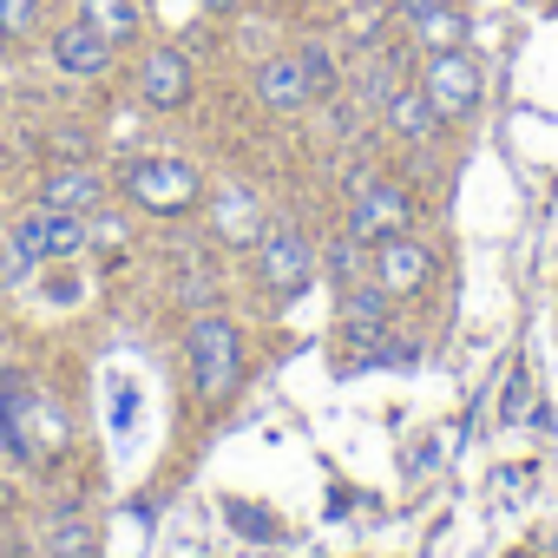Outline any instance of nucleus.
Here are the masks:
<instances>
[{
    "mask_svg": "<svg viewBox=\"0 0 558 558\" xmlns=\"http://www.w3.org/2000/svg\"><path fill=\"white\" fill-rule=\"evenodd\" d=\"M184 368H191V395L197 401H223L243 381V336L223 316H197L184 336Z\"/></svg>",
    "mask_w": 558,
    "mask_h": 558,
    "instance_id": "nucleus-1",
    "label": "nucleus"
},
{
    "mask_svg": "<svg viewBox=\"0 0 558 558\" xmlns=\"http://www.w3.org/2000/svg\"><path fill=\"white\" fill-rule=\"evenodd\" d=\"M119 191H125L132 210H145V217H184V210L204 204V178H197L184 158H138V165H125Z\"/></svg>",
    "mask_w": 558,
    "mask_h": 558,
    "instance_id": "nucleus-2",
    "label": "nucleus"
},
{
    "mask_svg": "<svg viewBox=\"0 0 558 558\" xmlns=\"http://www.w3.org/2000/svg\"><path fill=\"white\" fill-rule=\"evenodd\" d=\"M132 99H138L145 112H184V106L197 99V66H191V53L171 47V40L138 47V60H132Z\"/></svg>",
    "mask_w": 558,
    "mask_h": 558,
    "instance_id": "nucleus-3",
    "label": "nucleus"
},
{
    "mask_svg": "<svg viewBox=\"0 0 558 558\" xmlns=\"http://www.w3.org/2000/svg\"><path fill=\"white\" fill-rule=\"evenodd\" d=\"M421 93L434 99V112H440L447 125H460V119L480 112V99H486V73H480V60H473L466 47H440V53L421 60Z\"/></svg>",
    "mask_w": 558,
    "mask_h": 558,
    "instance_id": "nucleus-4",
    "label": "nucleus"
},
{
    "mask_svg": "<svg viewBox=\"0 0 558 558\" xmlns=\"http://www.w3.org/2000/svg\"><path fill=\"white\" fill-rule=\"evenodd\" d=\"M408 223H414L408 184H395V178H355V184H349V230H355L362 243H381V236H395V230H408Z\"/></svg>",
    "mask_w": 558,
    "mask_h": 558,
    "instance_id": "nucleus-5",
    "label": "nucleus"
},
{
    "mask_svg": "<svg viewBox=\"0 0 558 558\" xmlns=\"http://www.w3.org/2000/svg\"><path fill=\"white\" fill-rule=\"evenodd\" d=\"M368 276L401 303V296H421V283L434 276V250L414 236V230H395V236H381L375 243V256H368Z\"/></svg>",
    "mask_w": 558,
    "mask_h": 558,
    "instance_id": "nucleus-6",
    "label": "nucleus"
},
{
    "mask_svg": "<svg viewBox=\"0 0 558 558\" xmlns=\"http://www.w3.org/2000/svg\"><path fill=\"white\" fill-rule=\"evenodd\" d=\"M256 276H263V290L296 296L310 276H316V243L303 230H269V236H256Z\"/></svg>",
    "mask_w": 558,
    "mask_h": 558,
    "instance_id": "nucleus-7",
    "label": "nucleus"
},
{
    "mask_svg": "<svg viewBox=\"0 0 558 558\" xmlns=\"http://www.w3.org/2000/svg\"><path fill=\"white\" fill-rule=\"evenodd\" d=\"M8 236H14L34 263H66V256H80V250H86V223H80L73 210H47V204H34Z\"/></svg>",
    "mask_w": 558,
    "mask_h": 558,
    "instance_id": "nucleus-8",
    "label": "nucleus"
},
{
    "mask_svg": "<svg viewBox=\"0 0 558 558\" xmlns=\"http://www.w3.org/2000/svg\"><path fill=\"white\" fill-rule=\"evenodd\" d=\"M47 53H53V66H60L66 80H106V73L119 66V47H112L99 27H86L80 14L53 27V47H47Z\"/></svg>",
    "mask_w": 558,
    "mask_h": 558,
    "instance_id": "nucleus-9",
    "label": "nucleus"
},
{
    "mask_svg": "<svg viewBox=\"0 0 558 558\" xmlns=\"http://www.w3.org/2000/svg\"><path fill=\"white\" fill-rule=\"evenodd\" d=\"M250 93H256L263 112H303V106H316V86H310V73H303L296 53H269L250 73Z\"/></svg>",
    "mask_w": 558,
    "mask_h": 558,
    "instance_id": "nucleus-10",
    "label": "nucleus"
},
{
    "mask_svg": "<svg viewBox=\"0 0 558 558\" xmlns=\"http://www.w3.org/2000/svg\"><path fill=\"white\" fill-rule=\"evenodd\" d=\"M388 316H395V296H388L381 283H368V276L342 290V316H336V323H342V342H349V349H381Z\"/></svg>",
    "mask_w": 558,
    "mask_h": 558,
    "instance_id": "nucleus-11",
    "label": "nucleus"
},
{
    "mask_svg": "<svg viewBox=\"0 0 558 558\" xmlns=\"http://www.w3.org/2000/svg\"><path fill=\"white\" fill-rule=\"evenodd\" d=\"M381 125L401 138V145H427V138H440V112H434V99L421 93V80H401L395 93H388V106H381Z\"/></svg>",
    "mask_w": 558,
    "mask_h": 558,
    "instance_id": "nucleus-12",
    "label": "nucleus"
},
{
    "mask_svg": "<svg viewBox=\"0 0 558 558\" xmlns=\"http://www.w3.org/2000/svg\"><path fill=\"white\" fill-rule=\"evenodd\" d=\"M40 204L47 210H93V204H106V178H99V165H53L47 178H40Z\"/></svg>",
    "mask_w": 558,
    "mask_h": 558,
    "instance_id": "nucleus-13",
    "label": "nucleus"
},
{
    "mask_svg": "<svg viewBox=\"0 0 558 558\" xmlns=\"http://www.w3.org/2000/svg\"><path fill=\"white\" fill-rule=\"evenodd\" d=\"M73 14L86 27H99L112 47H138L145 40V0H73Z\"/></svg>",
    "mask_w": 558,
    "mask_h": 558,
    "instance_id": "nucleus-14",
    "label": "nucleus"
},
{
    "mask_svg": "<svg viewBox=\"0 0 558 558\" xmlns=\"http://www.w3.org/2000/svg\"><path fill=\"white\" fill-rule=\"evenodd\" d=\"M14 408H21V427H27L34 460H47V453L66 447V414H60V401H47V395H14Z\"/></svg>",
    "mask_w": 558,
    "mask_h": 558,
    "instance_id": "nucleus-15",
    "label": "nucleus"
},
{
    "mask_svg": "<svg viewBox=\"0 0 558 558\" xmlns=\"http://www.w3.org/2000/svg\"><path fill=\"white\" fill-rule=\"evenodd\" d=\"M427 53H440V47H466V34H473V21L453 8V0H440V8H427V14H414V21H401Z\"/></svg>",
    "mask_w": 558,
    "mask_h": 558,
    "instance_id": "nucleus-16",
    "label": "nucleus"
},
{
    "mask_svg": "<svg viewBox=\"0 0 558 558\" xmlns=\"http://www.w3.org/2000/svg\"><path fill=\"white\" fill-rule=\"evenodd\" d=\"M296 60H303V73H310V86H316V99H336L342 93V60H336V40L329 34H310L303 47H296Z\"/></svg>",
    "mask_w": 558,
    "mask_h": 558,
    "instance_id": "nucleus-17",
    "label": "nucleus"
},
{
    "mask_svg": "<svg viewBox=\"0 0 558 558\" xmlns=\"http://www.w3.org/2000/svg\"><path fill=\"white\" fill-rule=\"evenodd\" d=\"M342 86H355V99H362V106H388V93L401 86V66H395V53H388V47H375V60H368L362 73H349Z\"/></svg>",
    "mask_w": 558,
    "mask_h": 558,
    "instance_id": "nucleus-18",
    "label": "nucleus"
},
{
    "mask_svg": "<svg viewBox=\"0 0 558 558\" xmlns=\"http://www.w3.org/2000/svg\"><path fill=\"white\" fill-rule=\"evenodd\" d=\"M93 551H99V532H93L80 512L47 519V558H93Z\"/></svg>",
    "mask_w": 558,
    "mask_h": 558,
    "instance_id": "nucleus-19",
    "label": "nucleus"
},
{
    "mask_svg": "<svg viewBox=\"0 0 558 558\" xmlns=\"http://www.w3.org/2000/svg\"><path fill=\"white\" fill-rule=\"evenodd\" d=\"M368 256H375V250H368V243H362L355 230H342V236H336V243L323 250V263H329V276H336L342 290H349V283H362V276H368Z\"/></svg>",
    "mask_w": 558,
    "mask_h": 558,
    "instance_id": "nucleus-20",
    "label": "nucleus"
},
{
    "mask_svg": "<svg viewBox=\"0 0 558 558\" xmlns=\"http://www.w3.org/2000/svg\"><path fill=\"white\" fill-rule=\"evenodd\" d=\"M93 132L86 125H73V119H60V125H47V151L60 158V165H93Z\"/></svg>",
    "mask_w": 558,
    "mask_h": 558,
    "instance_id": "nucleus-21",
    "label": "nucleus"
},
{
    "mask_svg": "<svg viewBox=\"0 0 558 558\" xmlns=\"http://www.w3.org/2000/svg\"><path fill=\"white\" fill-rule=\"evenodd\" d=\"M40 21H47L40 0H0V27H8V40H14V47H21V40H34V34H40Z\"/></svg>",
    "mask_w": 558,
    "mask_h": 558,
    "instance_id": "nucleus-22",
    "label": "nucleus"
},
{
    "mask_svg": "<svg viewBox=\"0 0 558 558\" xmlns=\"http://www.w3.org/2000/svg\"><path fill=\"white\" fill-rule=\"evenodd\" d=\"M0 453H14V460H34V447H27V427H21V408H14V395H0Z\"/></svg>",
    "mask_w": 558,
    "mask_h": 558,
    "instance_id": "nucleus-23",
    "label": "nucleus"
},
{
    "mask_svg": "<svg viewBox=\"0 0 558 558\" xmlns=\"http://www.w3.org/2000/svg\"><path fill=\"white\" fill-rule=\"evenodd\" d=\"M125 236H132V223H125V217H99V223H93V230H86V243H99V250H106V243H112V250H119V243H125Z\"/></svg>",
    "mask_w": 558,
    "mask_h": 558,
    "instance_id": "nucleus-24",
    "label": "nucleus"
},
{
    "mask_svg": "<svg viewBox=\"0 0 558 558\" xmlns=\"http://www.w3.org/2000/svg\"><path fill=\"white\" fill-rule=\"evenodd\" d=\"M395 8V21H414V14H427V8H440V0H388Z\"/></svg>",
    "mask_w": 558,
    "mask_h": 558,
    "instance_id": "nucleus-25",
    "label": "nucleus"
},
{
    "mask_svg": "<svg viewBox=\"0 0 558 558\" xmlns=\"http://www.w3.org/2000/svg\"><path fill=\"white\" fill-rule=\"evenodd\" d=\"M197 8H204V14H210V21H230V14H236V8H243V0H197Z\"/></svg>",
    "mask_w": 558,
    "mask_h": 558,
    "instance_id": "nucleus-26",
    "label": "nucleus"
},
{
    "mask_svg": "<svg viewBox=\"0 0 558 558\" xmlns=\"http://www.w3.org/2000/svg\"><path fill=\"white\" fill-rule=\"evenodd\" d=\"M525 414V375H512V401H506V421H519Z\"/></svg>",
    "mask_w": 558,
    "mask_h": 558,
    "instance_id": "nucleus-27",
    "label": "nucleus"
},
{
    "mask_svg": "<svg viewBox=\"0 0 558 558\" xmlns=\"http://www.w3.org/2000/svg\"><path fill=\"white\" fill-rule=\"evenodd\" d=\"M8 506H14V480H8V473H0V512H8Z\"/></svg>",
    "mask_w": 558,
    "mask_h": 558,
    "instance_id": "nucleus-28",
    "label": "nucleus"
},
{
    "mask_svg": "<svg viewBox=\"0 0 558 558\" xmlns=\"http://www.w3.org/2000/svg\"><path fill=\"white\" fill-rule=\"evenodd\" d=\"M8 53H14V40H8V27H0V60H8Z\"/></svg>",
    "mask_w": 558,
    "mask_h": 558,
    "instance_id": "nucleus-29",
    "label": "nucleus"
},
{
    "mask_svg": "<svg viewBox=\"0 0 558 558\" xmlns=\"http://www.w3.org/2000/svg\"><path fill=\"white\" fill-rule=\"evenodd\" d=\"M323 8H355V0H323Z\"/></svg>",
    "mask_w": 558,
    "mask_h": 558,
    "instance_id": "nucleus-30",
    "label": "nucleus"
},
{
    "mask_svg": "<svg viewBox=\"0 0 558 558\" xmlns=\"http://www.w3.org/2000/svg\"><path fill=\"white\" fill-rule=\"evenodd\" d=\"M0 99H8V86H0Z\"/></svg>",
    "mask_w": 558,
    "mask_h": 558,
    "instance_id": "nucleus-31",
    "label": "nucleus"
},
{
    "mask_svg": "<svg viewBox=\"0 0 558 558\" xmlns=\"http://www.w3.org/2000/svg\"><path fill=\"white\" fill-rule=\"evenodd\" d=\"M551 8H558V0H551Z\"/></svg>",
    "mask_w": 558,
    "mask_h": 558,
    "instance_id": "nucleus-32",
    "label": "nucleus"
}]
</instances>
